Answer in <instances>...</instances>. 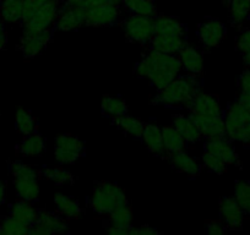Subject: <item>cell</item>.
<instances>
[{
  "label": "cell",
  "instance_id": "1",
  "mask_svg": "<svg viewBox=\"0 0 250 235\" xmlns=\"http://www.w3.org/2000/svg\"><path fill=\"white\" fill-rule=\"evenodd\" d=\"M182 64L178 55L166 54L151 49L136 65L135 73L140 78H147L157 91L169 85L178 78Z\"/></svg>",
  "mask_w": 250,
  "mask_h": 235
},
{
  "label": "cell",
  "instance_id": "2",
  "mask_svg": "<svg viewBox=\"0 0 250 235\" xmlns=\"http://www.w3.org/2000/svg\"><path fill=\"white\" fill-rule=\"evenodd\" d=\"M200 87L201 83L196 75L178 76L169 85L158 91L151 104L190 109L194 98L200 92Z\"/></svg>",
  "mask_w": 250,
  "mask_h": 235
},
{
  "label": "cell",
  "instance_id": "3",
  "mask_svg": "<svg viewBox=\"0 0 250 235\" xmlns=\"http://www.w3.org/2000/svg\"><path fill=\"white\" fill-rule=\"evenodd\" d=\"M128 203L124 190L112 181H97L90 197V207L98 215H109L118 206Z\"/></svg>",
  "mask_w": 250,
  "mask_h": 235
},
{
  "label": "cell",
  "instance_id": "4",
  "mask_svg": "<svg viewBox=\"0 0 250 235\" xmlns=\"http://www.w3.org/2000/svg\"><path fill=\"white\" fill-rule=\"evenodd\" d=\"M10 172L14 176V189L20 198L33 202L40 196V178L42 173L32 165L22 162H13Z\"/></svg>",
  "mask_w": 250,
  "mask_h": 235
},
{
  "label": "cell",
  "instance_id": "5",
  "mask_svg": "<svg viewBox=\"0 0 250 235\" xmlns=\"http://www.w3.org/2000/svg\"><path fill=\"white\" fill-rule=\"evenodd\" d=\"M226 137L242 143H250V112L238 100L227 107L225 115Z\"/></svg>",
  "mask_w": 250,
  "mask_h": 235
},
{
  "label": "cell",
  "instance_id": "6",
  "mask_svg": "<svg viewBox=\"0 0 250 235\" xmlns=\"http://www.w3.org/2000/svg\"><path fill=\"white\" fill-rule=\"evenodd\" d=\"M85 151V143L73 134H60L54 140V157L62 165L74 164Z\"/></svg>",
  "mask_w": 250,
  "mask_h": 235
},
{
  "label": "cell",
  "instance_id": "7",
  "mask_svg": "<svg viewBox=\"0 0 250 235\" xmlns=\"http://www.w3.org/2000/svg\"><path fill=\"white\" fill-rule=\"evenodd\" d=\"M123 30L130 42L146 44L155 35V18L131 15L123 22Z\"/></svg>",
  "mask_w": 250,
  "mask_h": 235
},
{
  "label": "cell",
  "instance_id": "8",
  "mask_svg": "<svg viewBox=\"0 0 250 235\" xmlns=\"http://www.w3.org/2000/svg\"><path fill=\"white\" fill-rule=\"evenodd\" d=\"M62 3V0H48L30 20L22 23L23 33L27 35V33H37L50 30V26L57 21Z\"/></svg>",
  "mask_w": 250,
  "mask_h": 235
},
{
  "label": "cell",
  "instance_id": "9",
  "mask_svg": "<svg viewBox=\"0 0 250 235\" xmlns=\"http://www.w3.org/2000/svg\"><path fill=\"white\" fill-rule=\"evenodd\" d=\"M120 6L115 4H102L91 8L83 14V23L90 27H108L117 22Z\"/></svg>",
  "mask_w": 250,
  "mask_h": 235
},
{
  "label": "cell",
  "instance_id": "10",
  "mask_svg": "<svg viewBox=\"0 0 250 235\" xmlns=\"http://www.w3.org/2000/svg\"><path fill=\"white\" fill-rule=\"evenodd\" d=\"M69 232V223L65 218L57 215L48 211H40L38 219L31 227L30 234L32 235H50L64 234Z\"/></svg>",
  "mask_w": 250,
  "mask_h": 235
},
{
  "label": "cell",
  "instance_id": "11",
  "mask_svg": "<svg viewBox=\"0 0 250 235\" xmlns=\"http://www.w3.org/2000/svg\"><path fill=\"white\" fill-rule=\"evenodd\" d=\"M226 27L217 19H206L198 26V36L206 48H216L226 37Z\"/></svg>",
  "mask_w": 250,
  "mask_h": 235
},
{
  "label": "cell",
  "instance_id": "12",
  "mask_svg": "<svg viewBox=\"0 0 250 235\" xmlns=\"http://www.w3.org/2000/svg\"><path fill=\"white\" fill-rule=\"evenodd\" d=\"M190 114L205 118L222 117L223 113L218 96L211 95V93H204L201 91L198 92L190 107Z\"/></svg>",
  "mask_w": 250,
  "mask_h": 235
},
{
  "label": "cell",
  "instance_id": "13",
  "mask_svg": "<svg viewBox=\"0 0 250 235\" xmlns=\"http://www.w3.org/2000/svg\"><path fill=\"white\" fill-rule=\"evenodd\" d=\"M243 210L234 197L226 196L220 200V215L226 227L230 230H240L244 223Z\"/></svg>",
  "mask_w": 250,
  "mask_h": 235
},
{
  "label": "cell",
  "instance_id": "14",
  "mask_svg": "<svg viewBox=\"0 0 250 235\" xmlns=\"http://www.w3.org/2000/svg\"><path fill=\"white\" fill-rule=\"evenodd\" d=\"M204 150L208 153H212L216 157L221 158L227 165H235L239 163V156H238L237 151L226 136L225 137L206 140Z\"/></svg>",
  "mask_w": 250,
  "mask_h": 235
},
{
  "label": "cell",
  "instance_id": "15",
  "mask_svg": "<svg viewBox=\"0 0 250 235\" xmlns=\"http://www.w3.org/2000/svg\"><path fill=\"white\" fill-rule=\"evenodd\" d=\"M52 39V31L45 30L37 33H23L20 40V50L26 58H35L40 54Z\"/></svg>",
  "mask_w": 250,
  "mask_h": 235
},
{
  "label": "cell",
  "instance_id": "16",
  "mask_svg": "<svg viewBox=\"0 0 250 235\" xmlns=\"http://www.w3.org/2000/svg\"><path fill=\"white\" fill-rule=\"evenodd\" d=\"M189 117L195 121L199 130L201 131V135H203V137H205L206 140H212V138L225 137L226 136L225 118H223V115L222 117L205 118L196 117V115L190 114Z\"/></svg>",
  "mask_w": 250,
  "mask_h": 235
},
{
  "label": "cell",
  "instance_id": "17",
  "mask_svg": "<svg viewBox=\"0 0 250 235\" xmlns=\"http://www.w3.org/2000/svg\"><path fill=\"white\" fill-rule=\"evenodd\" d=\"M141 138H143L146 148L152 155L162 158H167V151H166L165 143H163L162 129L160 126L153 123L145 124Z\"/></svg>",
  "mask_w": 250,
  "mask_h": 235
},
{
  "label": "cell",
  "instance_id": "18",
  "mask_svg": "<svg viewBox=\"0 0 250 235\" xmlns=\"http://www.w3.org/2000/svg\"><path fill=\"white\" fill-rule=\"evenodd\" d=\"M172 125L178 130V133L183 136L185 142L189 145H195L203 138L201 131L198 125L190 117H184L182 114H177L173 117Z\"/></svg>",
  "mask_w": 250,
  "mask_h": 235
},
{
  "label": "cell",
  "instance_id": "19",
  "mask_svg": "<svg viewBox=\"0 0 250 235\" xmlns=\"http://www.w3.org/2000/svg\"><path fill=\"white\" fill-rule=\"evenodd\" d=\"M182 69L191 75H201L204 71V58L198 49L191 45H185L178 54Z\"/></svg>",
  "mask_w": 250,
  "mask_h": 235
},
{
  "label": "cell",
  "instance_id": "20",
  "mask_svg": "<svg viewBox=\"0 0 250 235\" xmlns=\"http://www.w3.org/2000/svg\"><path fill=\"white\" fill-rule=\"evenodd\" d=\"M167 159L170 162V165L178 172L187 174L189 176H198L200 174L201 167L198 163V160L194 159L191 156L188 155L185 151H179V152L172 153L167 157Z\"/></svg>",
  "mask_w": 250,
  "mask_h": 235
},
{
  "label": "cell",
  "instance_id": "21",
  "mask_svg": "<svg viewBox=\"0 0 250 235\" xmlns=\"http://www.w3.org/2000/svg\"><path fill=\"white\" fill-rule=\"evenodd\" d=\"M151 49L166 54L178 55L180 50L187 45L184 37L179 36H153L150 40Z\"/></svg>",
  "mask_w": 250,
  "mask_h": 235
},
{
  "label": "cell",
  "instance_id": "22",
  "mask_svg": "<svg viewBox=\"0 0 250 235\" xmlns=\"http://www.w3.org/2000/svg\"><path fill=\"white\" fill-rule=\"evenodd\" d=\"M185 33H187V28H185V26L183 25L179 19L165 15H158L155 18L156 36H179V37H185Z\"/></svg>",
  "mask_w": 250,
  "mask_h": 235
},
{
  "label": "cell",
  "instance_id": "23",
  "mask_svg": "<svg viewBox=\"0 0 250 235\" xmlns=\"http://www.w3.org/2000/svg\"><path fill=\"white\" fill-rule=\"evenodd\" d=\"M54 205L55 211L60 217L65 219H79L81 217V207L78 201L64 194H55Z\"/></svg>",
  "mask_w": 250,
  "mask_h": 235
},
{
  "label": "cell",
  "instance_id": "24",
  "mask_svg": "<svg viewBox=\"0 0 250 235\" xmlns=\"http://www.w3.org/2000/svg\"><path fill=\"white\" fill-rule=\"evenodd\" d=\"M83 26H85V23H83V19L79 11L74 10V9L64 8L62 5L60 6L57 21H55L57 30L74 31L83 27Z\"/></svg>",
  "mask_w": 250,
  "mask_h": 235
},
{
  "label": "cell",
  "instance_id": "25",
  "mask_svg": "<svg viewBox=\"0 0 250 235\" xmlns=\"http://www.w3.org/2000/svg\"><path fill=\"white\" fill-rule=\"evenodd\" d=\"M38 215H40V211H37L33 207L32 202L20 198V200H16L11 205L10 215H11V217L16 218L20 222L26 223V224L32 227L37 222Z\"/></svg>",
  "mask_w": 250,
  "mask_h": 235
},
{
  "label": "cell",
  "instance_id": "26",
  "mask_svg": "<svg viewBox=\"0 0 250 235\" xmlns=\"http://www.w3.org/2000/svg\"><path fill=\"white\" fill-rule=\"evenodd\" d=\"M113 124L123 133L128 134L129 136L134 138H141L145 128V123L136 119V118L130 117L128 114L120 115V117L113 118Z\"/></svg>",
  "mask_w": 250,
  "mask_h": 235
},
{
  "label": "cell",
  "instance_id": "27",
  "mask_svg": "<svg viewBox=\"0 0 250 235\" xmlns=\"http://www.w3.org/2000/svg\"><path fill=\"white\" fill-rule=\"evenodd\" d=\"M230 22L235 27H240L249 20L250 0H227Z\"/></svg>",
  "mask_w": 250,
  "mask_h": 235
},
{
  "label": "cell",
  "instance_id": "28",
  "mask_svg": "<svg viewBox=\"0 0 250 235\" xmlns=\"http://www.w3.org/2000/svg\"><path fill=\"white\" fill-rule=\"evenodd\" d=\"M44 150V138L37 131L26 136L19 146V153L25 157H36V156L42 155Z\"/></svg>",
  "mask_w": 250,
  "mask_h": 235
},
{
  "label": "cell",
  "instance_id": "29",
  "mask_svg": "<svg viewBox=\"0 0 250 235\" xmlns=\"http://www.w3.org/2000/svg\"><path fill=\"white\" fill-rule=\"evenodd\" d=\"M162 135H163V143H165V148L166 151H167V157L169 155H172V153L185 150L187 142H185L183 136L178 133V130L173 125L163 126Z\"/></svg>",
  "mask_w": 250,
  "mask_h": 235
},
{
  "label": "cell",
  "instance_id": "30",
  "mask_svg": "<svg viewBox=\"0 0 250 235\" xmlns=\"http://www.w3.org/2000/svg\"><path fill=\"white\" fill-rule=\"evenodd\" d=\"M23 0H3L0 6V19L4 22L16 23L22 19Z\"/></svg>",
  "mask_w": 250,
  "mask_h": 235
},
{
  "label": "cell",
  "instance_id": "31",
  "mask_svg": "<svg viewBox=\"0 0 250 235\" xmlns=\"http://www.w3.org/2000/svg\"><path fill=\"white\" fill-rule=\"evenodd\" d=\"M133 223V208L128 203L120 205L108 215V227L129 228Z\"/></svg>",
  "mask_w": 250,
  "mask_h": 235
},
{
  "label": "cell",
  "instance_id": "32",
  "mask_svg": "<svg viewBox=\"0 0 250 235\" xmlns=\"http://www.w3.org/2000/svg\"><path fill=\"white\" fill-rule=\"evenodd\" d=\"M15 125L16 130L23 136L31 135V134L36 133L38 129V123L36 120V118L30 112L23 109L22 107H19L16 109Z\"/></svg>",
  "mask_w": 250,
  "mask_h": 235
},
{
  "label": "cell",
  "instance_id": "33",
  "mask_svg": "<svg viewBox=\"0 0 250 235\" xmlns=\"http://www.w3.org/2000/svg\"><path fill=\"white\" fill-rule=\"evenodd\" d=\"M122 6L134 15L157 16L155 0H122Z\"/></svg>",
  "mask_w": 250,
  "mask_h": 235
},
{
  "label": "cell",
  "instance_id": "34",
  "mask_svg": "<svg viewBox=\"0 0 250 235\" xmlns=\"http://www.w3.org/2000/svg\"><path fill=\"white\" fill-rule=\"evenodd\" d=\"M101 109L103 114L109 115L115 118L120 115L128 114V105L119 97H113V96H103L102 102H101Z\"/></svg>",
  "mask_w": 250,
  "mask_h": 235
},
{
  "label": "cell",
  "instance_id": "35",
  "mask_svg": "<svg viewBox=\"0 0 250 235\" xmlns=\"http://www.w3.org/2000/svg\"><path fill=\"white\" fill-rule=\"evenodd\" d=\"M102 4H115V5L122 6V0H62V5L64 8L74 9V10L79 11L83 16V14L90 10L91 8L102 5Z\"/></svg>",
  "mask_w": 250,
  "mask_h": 235
},
{
  "label": "cell",
  "instance_id": "36",
  "mask_svg": "<svg viewBox=\"0 0 250 235\" xmlns=\"http://www.w3.org/2000/svg\"><path fill=\"white\" fill-rule=\"evenodd\" d=\"M42 176L53 181L57 185H71L74 184V175L62 167L45 168L42 170Z\"/></svg>",
  "mask_w": 250,
  "mask_h": 235
},
{
  "label": "cell",
  "instance_id": "37",
  "mask_svg": "<svg viewBox=\"0 0 250 235\" xmlns=\"http://www.w3.org/2000/svg\"><path fill=\"white\" fill-rule=\"evenodd\" d=\"M31 225L20 222L16 218H4L0 223V235H27L30 234Z\"/></svg>",
  "mask_w": 250,
  "mask_h": 235
},
{
  "label": "cell",
  "instance_id": "38",
  "mask_svg": "<svg viewBox=\"0 0 250 235\" xmlns=\"http://www.w3.org/2000/svg\"><path fill=\"white\" fill-rule=\"evenodd\" d=\"M235 201L245 215H250V183L245 180L235 181L234 196Z\"/></svg>",
  "mask_w": 250,
  "mask_h": 235
},
{
  "label": "cell",
  "instance_id": "39",
  "mask_svg": "<svg viewBox=\"0 0 250 235\" xmlns=\"http://www.w3.org/2000/svg\"><path fill=\"white\" fill-rule=\"evenodd\" d=\"M201 162H203L204 167H205L206 169L215 173V174L222 175L225 174V173H227L228 165L226 164L221 158L216 157V156L212 155V153H208L205 151L204 155L201 156Z\"/></svg>",
  "mask_w": 250,
  "mask_h": 235
},
{
  "label": "cell",
  "instance_id": "40",
  "mask_svg": "<svg viewBox=\"0 0 250 235\" xmlns=\"http://www.w3.org/2000/svg\"><path fill=\"white\" fill-rule=\"evenodd\" d=\"M48 0H23V8H22V19L21 22H26L30 20Z\"/></svg>",
  "mask_w": 250,
  "mask_h": 235
},
{
  "label": "cell",
  "instance_id": "41",
  "mask_svg": "<svg viewBox=\"0 0 250 235\" xmlns=\"http://www.w3.org/2000/svg\"><path fill=\"white\" fill-rule=\"evenodd\" d=\"M205 229L208 235H222L226 233L227 227L221 220H206Z\"/></svg>",
  "mask_w": 250,
  "mask_h": 235
},
{
  "label": "cell",
  "instance_id": "42",
  "mask_svg": "<svg viewBox=\"0 0 250 235\" xmlns=\"http://www.w3.org/2000/svg\"><path fill=\"white\" fill-rule=\"evenodd\" d=\"M237 49L242 54L250 52V28L240 33L237 38Z\"/></svg>",
  "mask_w": 250,
  "mask_h": 235
},
{
  "label": "cell",
  "instance_id": "43",
  "mask_svg": "<svg viewBox=\"0 0 250 235\" xmlns=\"http://www.w3.org/2000/svg\"><path fill=\"white\" fill-rule=\"evenodd\" d=\"M155 234H161V232H158L156 228L150 227V225H141L139 228H130V234L129 235H155Z\"/></svg>",
  "mask_w": 250,
  "mask_h": 235
},
{
  "label": "cell",
  "instance_id": "44",
  "mask_svg": "<svg viewBox=\"0 0 250 235\" xmlns=\"http://www.w3.org/2000/svg\"><path fill=\"white\" fill-rule=\"evenodd\" d=\"M239 88L240 91H244V92H249L250 93V70H245L242 75L239 76Z\"/></svg>",
  "mask_w": 250,
  "mask_h": 235
},
{
  "label": "cell",
  "instance_id": "45",
  "mask_svg": "<svg viewBox=\"0 0 250 235\" xmlns=\"http://www.w3.org/2000/svg\"><path fill=\"white\" fill-rule=\"evenodd\" d=\"M6 43H8V35H6L5 25H4V21L0 19V53L6 47Z\"/></svg>",
  "mask_w": 250,
  "mask_h": 235
},
{
  "label": "cell",
  "instance_id": "46",
  "mask_svg": "<svg viewBox=\"0 0 250 235\" xmlns=\"http://www.w3.org/2000/svg\"><path fill=\"white\" fill-rule=\"evenodd\" d=\"M238 102L243 105L247 110L250 112V93L244 92V91H240L239 96H238Z\"/></svg>",
  "mask_w": 250,
  "mask_h": 235
},
{
  "label": "cell",
  "instance_id": "47",
  "mask_svg": "<svg viewBox=\"0 0 250 235\" xmlns=\"http://www.w3.org/2000/svg\"><path fill=\"white\" fill-rule=\"evenodd\" d=\"M5 190H6V186L4 181L0 180V208L3 206L4 200H5Z\"/></svg>",
  "mask_w": 250,
  "mask_h": 235
},
{
  "label": "cell",
  "instance_id": "48",
  "mask_svg": "<svg viewBox=\"0 0 250 235\" xmlns=\"http://www.w3.org/2000/svg\"><path fill=\"white\" fill-rule=\"evenodd\" d=\"M243 61H244L245 65L250 66V52L249 53H245V54H243Z\"/></svg>",
  "mask_w": 250,
  "mask_h": 235
},
{
  "label": "cell",
  "instance_id": "49",
  "mask_svg": "<svg viewBox=\"0 0 250 235\" xmlns=\"http://www.w3.org/2000/svg\"><path fill=\"white\" fill-rule=\"evenodd\" d=\"M1 3H3V0H0V6H1Z\"/></svg>",
  "mask_w": 250,
  "mask_h": 235
},
{
  "label": "cell",
  "instance_id": "50",
  "mask_svg": "<svg viewBox=\"0 0 250 235\" xmlns=\"http://www.w3.org/2000/svg\"><path fill=\"white\" fill-rule=\"evenodd\" d=\"M249 70H250V66H249Z\"/></svg>",
  "mask_w": 250,
  "mask_h": 235
}]
</instances>
